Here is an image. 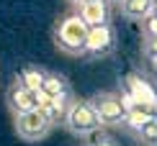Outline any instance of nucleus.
Listing matches in <instances>:
<instances>
[{"label":"nucleus","instance_id":"f257e3e1","mask_svg":"<svg viewBox=\"0 0 157 146\" xmlns=\"http://www.w3.org/2000/svg\"><path fill=\"white\" fill-rule=\"evenodd\" d=\"M85 38H88V23L77 16V10L62 13L52 28V41H54L57 51L67 57H82Z\"/></svg>","mask_w":157,"mask_h":146},{"label":"nucleus","instance_id":"f03ea898","mask_svg":"<svg viewBox=\"0 0 157 146\" xmlns=\"http://www.w3.org/2000/svg\"><path fill=\"white\" fill-rule=\"evenodd\" d=\"M62 126H64L72 136H77V138L93 136V133H98V131L103 128V126H101V118L95 115V110H93V105H90L88 97H72L67 113H64Z\"/></svg>","mask_w":157,"mask_h":146},{"label":"nucleus","instance_id":"7ed1b4c3","mask_svg":"<svg viewBox=\"0 0 157 146\" xmlns=\"http://www.w3.org/2000/svg\"><path fill=\"white\" fill-rule=\"evenodd\" d=\"M52 128L54 126L49 123V118L39 108L29 110V113H21V115H13V131L26 144H39L41 138H47L52 133Z\"/></svg>","mask_w":157,"mask_h":146},{"label":"nucleus","instance_id":"20e7f679","mask_svg":"<svg viewBox=\"0 0 157 146\" xmlns=\"http://www.w3.org/2000/svg\"><path fill=\"white\" fill-rule=\"evenodd\" d=\"M113 49H116V31L111 26V21L101 23V26H90L88 38H85L82 59H103V57L113 54Z\"/></svg>","mask_w":157,"mask_h":146},{"label":"nucleus","instance_id":"39448f33","mask_svg":"<svg viewBox=\"0 0 157 146\" xmlns=\"http://www.w3.org/2000/svg\"><path fill=\"white\" fill-rule=\"evenodd\" d=\"M93 105L95 115L101 118V126H121L124 123V100L119 92H95L93 97H88Z\"/></svg>","mask_w":157,"mask_h":146},{"label":"nucleus","instance_id":"423d86ee","mask_svg":"<svg viewBox=\"0 0 157 146\" xmlns=\"http://www.w3.org/2000/svg\"><path fill=\"white\" fill-rule=\"evenodd\" d=\"M5 103H8V110L13 115H21V113H29V110L39 108V92L29 90L23 82L13 79L8 92H5Z\"/></svg>","mask_w":157,"mask_h":146},{"label":"nucleus","instance_id":"0eeeda50","mask_svg":"<svg viewBox=\"0 0 157 146\" xmlns=\"http://www.w3.org/2000/svg\"><path fill=\"white\" fill-rule=\"evenodd\" d=\"M72 97H75V92H67V95H62V97H44V95H39V110L49 118L52 126H59L64 121V113H67Z\"/></svg>","mask_w":157,"mask_h":146},{"label":"nucleus","instance_id":"6e6552de","mask_svg":"<svg viewBox=\"0 0 157 146\" xmlns=\"http://www.w3.org/2000/svg\"><path fill=\"white\" fill-rule=\"evenodd\" d=\"M77 16L88 23V28L90 26H101V23H108L111 5L106 0H85V3L77 5Z\"/></svg>","mask_w":157,"mask_h":146},{"label":"nucleus","instance_id":"1a4fd4ad","mask_svg":"<svg viewBox=\"0 0 157 146\" xmlns=\"http://www.w3.org/2000/svg\"><path fill=\"white\" fill-rule=\"evenodd\" d=\"M67 92H72V87H70V82L62 75H57V72H47V75H44V82H41V87H39V95H44V97H62V95H67Z\"/></svg>","mask_w":157,"mask_h":146},{"label":"nucleus","instance_id":"9d476101","mask_svg":"<svg viewBox=\"0 0 157 146\" xmlns=\"http://www.w3.org/2000/svg\"><path fill=\"white\" fill-rule=\"evenodd\" d=\"M155 115V110L152 108H147V105H132V108H129L126 113H124V128H129V131H134V133H139V128L142 126H144L149 118Z\"/></svg>","mask_w":157,"mask_h":146},{"label":"nucleus","instance_id":"9b49d317","mask_svg":"<svg viewBox=\"0 0 157 146\" xmlns=\"http://www.w3.org/2000/svg\"><path fill=\"white\" fill-rule=\"evenodd\" d=\"M121 16L126 21H142L152 8V0H121Z\"/></svg>","mask_w":157,"mask_h":146},{"label":"nucleus","instance_id":"f8f14e48","mask_svg":"<svg viewBox=\"0 0 157 146\" xmlns=\"http://www.w3.org/2000/svg\"><path fill=\"white\" fill-rule=\"evenodd\" d=\"M44 75H47V69L36 67V64H26V67H21V72L16 75V79L23 82L29 90L39 92V87H41V82H44Z\"/></svg>","mask_w":157,"mask_h":146},{"label":"nucleus","instance_id":"ddd939ff","mask_svg":"<svg viewBox=\"0 0 157 146\" xmlns=\"http://www.w3.org/2000/svg\"><path fill=\"white\" fill-rule=\"evenodd\" d=\"M136 138H139L144 146H157V118H155V115H152V118H149V121L139 128Z\"/></svg>","mask_w":157,"mask_h":146},{"label":"nucleus","instance_id":"4468645a","mask_svg":"<svg viewBox=\"0 0 157 146\" xmlns=\"http://www.w3.org/2000/svg\"><path fill=\"white\" fill-rule=\"evenodd\" d=\"M139 23H142V38H155L157 36V16L155 13H147Z\"/></svg>","mask_w":157,"mask_h":146},{"label":"nucleus","instance_id":"2eb2a0df","mask_svg":"<svg viewBox=\"0 0 157 146\" xmlns=\"http://www.w3.org/2000/svg\"><path fill=\"white\" fill-rule=\"evenodd\" d=\"M142 57H144V62L157 59V36L155 38H142Z\"/></svg>","mask_w":157,"mask_h":146},{"label":"nucleus","instance_id":"dca6fc26","mask_svg":"<svg viewBox=\"0 0 157 146\" xmlns=\"http://www.w3.org/2000/svg\"><path fill=\"white\" fill-rule=\"evenodd\" d=\"M90 146H119V144H116L113 138H108V136H101L95 144H90Z\"/></svg>","mask_w":157,"mask_h":146},{"label":"nucleus","instance_id":"f3484780","mask_svg":"<svg viewBox=\"0 0 157 146\" xmlns=\"http://www.w3.org/2000/svg\"><path fill=\"white\" fill-rule=\"evenodd\" d=\"M147 64H149V67H152V69L157 72V59H149V62H147Z\"/></svg>","mask_w":157,"mask_h":146},{"label":"nucleus","instance_id":"a211bd4d","mask_svg":"<svg viewBox=\"0 0 157 146\" xmlns=\"http://www.w3.org/2000/svg\"><path fill=\"white\" fill-rule=\"evenodd\" d=\"M149 13H155V16H157V0H152V8H149Z\"/></svg>","mask_w":157,"mask_h":146},{"label":"nucleus","instance_id":"6ab92c4d","mask_svg":"<svg viewBox=\"0 0 157 146\" xmlns=\"http://www.w3.org/2000/svg\"><path fill=\"white\" fill-rule=\"evenodd\" d=\"M108 5H121V0H106Z\"/></svg>","mask_w":157,"mask_h":146},{"label":"nucleus","instance_id":"aec40b11","mask_svg":"<svg viewBox=\"0 0 157 146\" xmlns=\"http://www.w3.org/2000/svg\"><path fill=\"white\" fill-rule=\"evenodd\" d=\"M67 3H72V5H80V3H85V0H67Z\"/></svg>","mask_w":157,"mask_h":146},{"label":"nucleus","instance_id":"412c9836","mask_svg":"<svg viewBox=\"0 0 157 146\" xmlns=\"http://www.w3.org/2000/svg\"><path fill=\"white\" fill-rule=\"evenodd\" d=\"M75 146H90V144H75Z\"/></svg>","mask_w":157,"mask_h":146},{"label":"nucleus","instance_id":"4be33fe9","mask_svg":"<svg viewBox=\"0 0 157 146\" xmlns=\"http://www.w3.org/2000/svg\"><path fill=\"white\" fill-rule=\"evenodd\" d=\"M155 118H157V103H155Z\"/></svg>","mask_w":157,"mask_h":146}]
</instances>
